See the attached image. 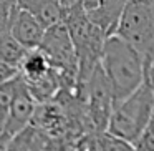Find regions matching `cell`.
Here are the masks:
<instances>
[{
    "instance_id": "cell-4",
    "label": "cell",
    "mask_w": 154,
    "mask_h": 151,
    "mask_svg": "<svg viewBox=\"0 0 154 151\" xmlns=\"http://www.w3.org/2000/svg\"><path fill=\"white\" fill-rule=\"evenodd\" d=\"M113 35L134 48L143 58L154 50V0H128Z\"/></svg>"
},
{
    "instance_id": "cell-17",
    "label": "cell",
    "mask_w": 154,
    "mask_h": 151,
    "mask_svg": "<svg viewBox=\"0 0 154 151\" xmlns=\"http://www.w3.org/2000/svg\"><path fill=\"white\" fill-rule=\"evenodd\" d=\"M17 75H18V70L15 67H10V65L0 61V85L12 80V78H15Z\"/></svg>"
},
{
    "instance_id": "cell-1",
    "label": "cell",
    "mask_w": 154,
    "mask_h": 151,
    "mask_svg": "<svg viewBox=\"0 0 154 151\" xmlns=\"http://www.w3.org/2000/svg\"><path fill=\"white\" fill-rule=\"evenodd\" d=\"M100 67L111 87L114 101L129 96L144 83V58L116 35L104 40Z\"/></svg>"
},
{
    "instance_id": "cell-12",
    "label": "cell",
    "mask_w": 154,
    "mask_h": 151,
    "mask_svg": "<svg viewBox=\"0 0 154 151\" xmlns=\"http://www.w3.org/2000/svg\"><path fill=\"white\" fill-rule=\"evenodd\" d=\"M25 53H27V50L18 45V42L10 35L8 28L0 30V61L15 67L18 70Z\"/></svg>"
},
{
    "instance_id": "cell-18",
    "label": "cell",
    "mask_w": 154,
    "mask_h": 151,
    "mask_svg": "<svg viewBox=\"0 0 154 151\" xmlns=\"http://www.w3.org/2000/svg\"><path fill=\"white\" fill-rule=\"evenodd\" d=\"M98 2H100V0H80V4H81V7L85 8V12L94 10V8L98 7Z\"/></svg>"
},
{
    "instance_id": "cell-2",
    "label": "cell",
    "mask_w": 154,
    "mask_h": 151,
    "mask_svg": "<svg viewBox=\"0 0 154 151\" xmlns=\"http://www.w3.org/2000/svg\"><path fill=\"white\" fill-rule=\"evenodd\" d=\"M61 22L66 27L71 43L75 47L76 61H78L76 85L80 87L88 80L91 71L100 63L106 33L88 18L86 12L81 7L80 2L70 8H65Z\"/></svg>"
},
{
    "instance_id": "cell-13",
    "label": "cell",
    "mask_w": 154,
    "mask_h": 151,
    "mask_svg": "<svg viewBox=\"0 0 154 151\" xmlns=\"http://www.w3.org/2000/svg\"><path fill=\"white\" fill-rule=\"evenodd\" d=\"M18 80H20V75L0 85V131H2L5 121H7L8 111H10L12 101H14L15 91H17L18 87Z\"/></svg>"
},
{
    "instance_id": "cell-6",
    "label": "cell",
    "mask_w": 154,
    "mask_h": 151,
    "mask_svg": "<svg viewBox=\"0 0 154 151\" xmlns=\"http://www.w3.org/2000/svg\"><path fill=\"white\" fill-rule=\"evenodd\" d=\"M37 108H38L37 101L28 93L27 85H25L23 78L20 77L17 91H15L14 101H12V106H10V111H8L7 121H5V124L0 133H4L8 138H14L15 134L22 133L25 128H28L32 124V120L35 116Z\"/></svg>"
},
{
    "instance_id": "cell-14",
    "label": "cell",
    "mask_w": 154,
    "mask_h": 151,
    "mask_svg": "<svg viewBox=\"0 0 154 151\" xmlns=\"http://www.w3.org/2000/svg\"><path fill=\"white\" fill-rule=\"evenodd\" d=\"M96 144L98 151H136L133 144L126 143V141L119 140V138L106 133V131L96 134Z\"/></svg>"
},
{
    "instance_id": "cell-11",
    "label": "cell",
    "mask_w": 154,
    "mask_h": 151,
    "mask_svg": "<svg viewBox=\"0 0 154 151\" xmlns=\"http://www.w3.org/2000/svg\"><path fill=\"white\" fill-rule=\"evenodd\" d=\"M48 141V134L30 124L8 141L7 151H45Z\"/></svg>"
},
{
    "instance_id": "cell-15",
    "label": "cell",
    "mask_w": 154,
    "mask_h": 151,
    "mask_svg": "<svg viewBox=\"0 0 154 151\" xmlns=\"http://www.w3.org/2000/svg\"><path fill=\"white\" fill-rule=\"evenodd\" d=\"M134 149L136 151H154V118L147 124V128L141 134V138L136 141Z\"/></svg>"
},
{
    "instance_id": "cell-16",
    "label": "cell",
    "mask_w": 154,
    "mask_h": 151,
    "mask_svg": "<svg viewBox=\"0 0 154 151\" xmlns=\"http://www.w3.org/2000/svg\"><path fill=\"white\" fill-rule=\"evenodd\" d=\"M15 8H17V0H0V30L8 28Z\"/></svg>"
},
{
    "instance_id": "cell-8",
    "label": "cell",
    "mask_w": 154,
    "mask_h": 151,
    "mask_svg": "<svg viewBox=\"0 0 154 151\" xmlns=\"http://www.w3.org/2000/svg\"><path fill=\"white\" fill-rule=\"evenodd\" d=\"M17 7L28 12L45 28L61 24L63 20L61 0H17Z\"/></svg>"
},
{
    "instance_id": "cell-10",
    "label": "cell",
    "mask_w": 154,
    "mask_h": 151,
    "mask_svg": "<svg viewBox=\"0 0 154 151\" xmlns=\"http://www.w3.org/2000/svg\"><path fill=\"white\" fill-rule=\"evenodd\" d=\"M50 71H51L50 61L43 55V52L38 50V48L28 50L25 53L23 60H22L20 67H18V73L25 80V83H32V81L40 80Z\"/></svg>"
},
{
    "instance_id": "cell-7",
    "label": "cell",
    "mask_w": 154,
    "mask_h": 151,
    "mask_svg": "<svg viewBox=\"0 0 154 151\" xmlns=\"http://www.w3.org/2000/svg\"><path fill=\"white\" fill-rule=\"evenodd\" d=\"M47 28L40 24L35 17H32L28 12L22 10V8H15L14 15L10 18V25H8V32L10 35L18 42L20 47L25 50H35L40 47L42 38L45 35Z\"/></svg>"
},
{
    "instance_id": "cell-9",
    "label": "cell",
    "mask_w": 154,
    "mask_h": 151,
    "mask_svg": "<svg viewBox=\"0 0 154 151\" xmlns=\"http://www.w3.org/2000/svg\"><path fill=\"white\" fill-rule=\"evenodd\" d=\"M126 4L128 0H100L98 7L91 12H86V15L96 27L106 33V37H109L113 35Z\"/></svg>"
},
{
    "instance_id": "cell-5",
    "label": "cell",
    "mask_w": 154,
    "mask_h": 151,
    "mask_svg": "<svg viewBox=\"0 0 154 151\" xmlns=\"http://www.w3.org/2000/svg\"><path fill=\"white\" fill-rule=\"evenodd\" d=\"M38 50L43 52V55L50 61L51 68L57 70V73L60 75L61 88H78L76 53H75V47L71 43V38L63 22L53 25V27H48L45 30Z\"/></svg>"
},
{
    "instance_id": "cell-3",
    "label": "cell",
    "mask_w": 154,
    "mask_h": 151,
    "mask_svg": "<svg viewBox=\"0 0 154 151\" xmlns=\"http://www.w3.org/2000/svg\"><path fill=\"white\" fill-rule=\"evenodd\" d=\"M154 118V93L146 83L119 101H114L106 133L136 144Z\"/></svg>"
}]
</instances>
